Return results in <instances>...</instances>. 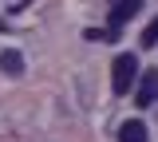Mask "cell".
I'll return each instance as SVG.
<instances>
[{"label": "cell", "instance_id": "6da1fadb", "mask_svg": "<svg viewBox=\"0 0 158 142\" xmlns=\"http://www.w3.org/2000/svg\"><path fill=\"white\" fill-rule=\"evenodd\" d=\"M135 79H138V55L135 51L115 55V63H111V91L115 95H131V83Z\"/></svg>", "mask_w": 158, "mask_h": 142}, {"label": "cell", "instance_id": "7a4b0ae2", "mask_svg": "<svg viewBox=\"0 0 158 142\" xmlns=\"http://www.w3.org/2000/svg\"><path fill=\"white\" fill-rule=\"evenodd\" d=\"M138 8H142V0H118L115 8H111V32H107L111 40H115V36H118V28H123V24L131 20V16H135Z\"/></svg>", "mask_w": 158, "mask_h": 142}, {"label": "cell", "instance_id": "3957f363", "mask_svg": "<svg viewBox=\"0 0 158 142\" xmlns=\"http://www.w3.org/2000/svg\"><path fill=\"white\" fill-rule=\"evenodd\" d=\"M138 107H150V103L158 99V71H146L142 75V83H138Z\"/></svg>", "mask_w": 158, "mask_h": 142}, {"label": "cell", "instance_id": "277c9868", "mask_svg": "<svg viewBox=\"0 0 158 142\" xmlns=\"http://www.w3.org/2000/svg\"><path fill=\"white\" fill-rule=\"evenodd\" d=\"M118 142H146V126L138 119H127L123 126H118Z\"/></svg>", "mask_w": 158, "mask_h": 142}, {"label": "cell", "instance_id": "5b68a950", "mask_svg": "<svg viewBox=\"0 0 158 142\" xmlns=\"http://www.w3.org/2000/svg\"><path fill=\"white\" fill-rule=\"evenodd\" d=\"M0 71L20 75V71H24V55H20V51H4V55H0Z\"/></svg>", "mask_w": 158, "mask_h": 142}, {"label": "cell", "instance_id": "8992f818", "mask_svg": "<svg viewBox=\"0 0 158 142\" xmlns=\"http://www.w3.org/2000/svg\"><path fill=\"white\" fill-rule=\"evenodd\" d=\"M154 43H158V16L146 24V32H142V47H154Z\"/></svg>", "mask_w": 158, "mask_h": 142}, {"label": "cell", "instance_id": "52a82bcc", "mask_svg": "<svg viewBox=\"0 0 158 142\" xmlns=\"http://www.w3.org/2000/svg\"><path fill=\"white\" fill-rule=\"evenodd\" d=\"M0 28H4V20H0Z\"/></svg>", "mask_w": 158, "mask_h": 142}]
</instances>
